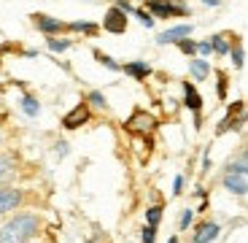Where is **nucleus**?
Returning <instances> with one entry per match:
<instances>
[{
    "instance_id": "1a4fd4ad",
    "label": "nucleus",
    "mask_w": 248,
    "mask_h": 243,
    "mask_svg": "<svg viewBox=\"0 0 248 243\" xmlns=\"http://www.w3.org/2000/svg\"><path fill=\"white\" fill-rule=\"evenodd\" d=\"M22 203V192L19 189H0V213H8Z\"/></svg>"
},
{
    "instance_id": "c756f323",
    "label": "nucleus",
    "mask_w": 248,
    "mask_h": 243,
    "mask_svg": "<svg viewBox=\"0 0 248 243\" xmlns=\"http://www.w3.org/2000/svg\"><path fill=\"white\" fill-rule=\"evenodd\" d=\"M202 3H205V6H211V8H213V6H218V0H202Z\"/></svg>"
},
{
    "instance_id": "7ed1b4c3",
    "label": "nucleus",
    "mask_w": 248,
    "mask_h": 243,
    "mask_svg": "<svg viewBox=\"0 0 248 243\" xmlns=\"http://www.w3.org/2000/svg\"><path fill=\"white\" fill-rule=\"evenodd\" d=\"M89 116H92V111H89V103H78V106H76L70 113H65V119H62V127H65V130H78V127H84V125L89 122Z\"/></svg>"
},
{
    "instance_id": "aec40b11",
    "label": "nucleus",
    "mask_w": 248,
    "mask_h": 243,
    "mask_svg": "<svg viewBox=\"0 0 248 243\" xmlns=\"http://www.w3.org/2000/svg\"><path fill=\"white\" fill-rule=\"evenodd\" d=\"M94 57H97L100 63L106 65L108 70H122V65L116 63V60H113V57H108V54H103V51H94Z\"/></svg>"
},
{
    "instance_id": "412c9836",
    "label": "nucleus",
    "mask_w": 248,
    "mask_h": 243,
    "mask_svg": "<svg viewBox=\"0 0 248 243\" xmlns=\"http://www.w3.org/2000/svg\"><path fill=\"white\" fill-rule=\"evenodd\" d=\"M87 103H89V106H94V108H108V103H106V95H103V92H89Z\"/></svg>"
},
{
    "instance_id": "6ab92c4d",
    "label": "nucleus",
    "mask_w": 248,
    "mask_h": 243,
    "mask_svg": "<svg viewBox=\"0 0 248 243\" xmlns=\"http://www.w3.org/2000/svg\"><path fill=\"white\" fill-rule=\"evenodd\" d=\"M159 222H162V206H151L149 211H146V225L156 227Z\"/></svg>"
},
{
    "instance_id": "2eb2a0df",
    "label": "nucleus",
    "mask_w": 248,
    "mask_h": 243,
    "mask_svg": "<svg viewBox=\"0 0 248 243\" xmlns=\"http://www.w3.org/2000/svg\"><path fill=\"white\" fill-rule=\"evenodd\" d=\"M22 111L27 113V116H38V111H41V106H38V100L30 97V95H25L22 97Z\"/></svg>"
},
{
    "instance_id": "b1692460",
    "label": "nucleus",
    "mask_w": 248,
    "mask_h": 243,
    "mask_svg": "<svg viewBox=\"0 0 248 243\" xmlns=\"http://www.w3.org/2000/svg\"><path fill=\"white\" fill-rule=\"evenodd\" d=\"M230 57H232V65H235V68H243V49H240V44L232 46Z\"/></svg>"
},
{
    "instance_id": "7c9ffc66",
    "label": "nucleus",
    "mask_w": 248,
    "mask_h": 243,
    "mask_svg": "<svg viewBox=\"0 0 248 243\" xmlns=\"http://www.w3.org/2000/svg\"><path fill=\"white\" fill-rule=\"evenodd\" d=\"M240 160H243V162H246V165H248V151H246V154H243V157H240Z\"/></svg>"
},
{
    "instance_id": "5701e85b",
    "label": "nucleus",
    "mask_w": 248,
    "mask_h": 243,
    "mask_svg": "<svg viewBox=\"0 0 248 243\" xmlns=\"http://www.w3.org/2000/svg\"><path fill=\"white\" fill-rule=\"evenodd\" d=\"M14 176V165L8 160H0V181H8Z\"/></svg>"
},
{
    "instance_id": "0eeeda50",
    "label": "nucleus",
    "mask_w": 248,
    "mask_h": 243,
    "mask_svg": "<svg viewBox=\"0 0 248 243\" xmlns=\"http://www.w3.org/2000/svg\"><path fill=\"white\" fill-rule=\"evenodd\" d=\"M184 106L189 108V111L194 113V119L200 122V111H202V97H200V92L194 89V84H189V81H184Z\"/></svg>"
},
{
    "instance_id": "6e6552de",
    "label": "nucleus",
    "mask_w": 248,
    "mask_h": 243,
    "mask_svg": "<svg viewBox=\"0 0 248 243\" xmlns=\"http://www.w3.org/2000/svg\"><path fill=\"white\" fill-rule=\"evenodd\" d=\"M218 232H221V227H218L216 222H202V225H197L192 241L194 243H213L218 238Z\"/></svg>"
},
{
    "instance_id": "423d86ee",
    "label": "nucleus",
    "mask_w": 248,
    "mask_h": 243,
    "mask_svg": "<svg viewBox=\"0 0 248 243\" xmlns=\"http://www.w3.org/2000/svg\"><path fill=\"white\" fill-rule=\"evenodd\" d=\"M192 30H194L192 25H173L170 30L159 32V38H156V41H159L162 46H168V44H178V41H184V38L192 35Z\"/></svg>"
},
{
    "instance_id": "f3484780",
    "label": "nucleus",
    "mask_w": 248,
    "mask_h": 243,
    "mask_svg": "<svg viewBox=\"0 0 248 243\" xmlns=\"http://www.w3.org/2000/svg\"><path fill=\"white\" fill-rule=\"evenodd\" d=\"M132 16H135L143 27H154V22H156V19L151 16V14L146 11V8H132Z\"/></svg>"
},
{
    "instance_id": "393cba45",
    "label": "nucleus",
    "mask_w": 248,
    "mask_h": 243,
    "mask_svg": "<svg viewBox=\"0 0 248 243\" xmlns=\"http://www.w3.org/2000/svg\"><path fill=\"white\" fill-rule=\"evenodd\" d=\"M140 235H143V243H154V241H156V227H149V225H146Z\"/></svg>"
},
{
    "instance_id": "cd10ccee",
    "label": "nucleus",
    "mask_w": 248,
    "mask_h": 243,
    "mask_svg": "<svg viewBox=\"0 0 248 243\" xmlns=\"http://www.w3.org/2000/svg\"><path fill=\"white\" fill-rule=\"evenodd\" d=\"M197 51H200V54H211V51H213V46H211V41H197Z\"/></svg>"
},
{
    "instance_id": "ddd939ff",
    "label": "nucleus",
    "mask_w": 248,
    "mask_h": 243,
    "mask_svg": "<svg viewBox=\"0 0 248 243\" xmlns=\"http://www.w3.org/2000/svg\"><path fill=\"white\" fill-rule=\"evenodd\" d=\"M138 125H143V130H151L154 127V116H149V113H143V111H138L132 119H127V130H138Z\"/></svg>"
},
{
    "instance_id": "c85d7f7f",
    "label": "nucleus",
    "mask_w": 248,
    "mask_h": 243,
    "mask_svg": "<svg viewBox=\"0 0 248 243\" xmlns=\"http://www.w3.org/2000/svg\"><path fill=\"white\" fill-rule=\"evenodd\" d=\"M181 189H184V176H175V181H173V194H181Z\"/></svg>"
},
{
    "instance_id": "39448f33",
    "label": "nucleus",
    "mask_w": 248,
    "mask_h": 243,
    "mask_svg": "<svg viewBox=\"0 0 248 243\" xmlns=\"http://www.w3.org/2000/svg\"><path fill=\"white\" fill-rule=\"evenodd\" d=\"M32 22H35V27L41 32H46V35L49 38H54L57 32H62L65 30V22H62V19H54V16H46V14H32Z\"/></svg>"
},
{
    "instance_id": "4468645a",
    "label": "nucleus",
    "mask_w": 248,
    "mask_h": 243,
    "mask_svg": "<svg viewBox=\"0 0 248 243\" xmlns=\"http://www.w3.org/2000/svg\"><path fill=\"white\" fill-rule=\"evenodd\" d=\"M189 73H192L197 81L208 79V73H211V63H205V60H192V63H189Z\"/></svg>"
},
{
    "instance_id": "bb28decb",
    "label": "nucleus",
    "mask_w": 248,
    "mask_h": 243,
    "mask_svg": "<svg viewBox=\"0 0 248 243\" xmlns=\"http://www.w3.org/2000/svg\"><path fill=\"white\" fill-rule=\"evenodd\" d=\"M227 84H230V81H227V76L224 73H218V97H227Z\"/></svg>"
},
{
    "instance_id": "f8f14e48",
    "label": "nucleus",
    "mask_w": 248,
    "mask_h": 243,
    "mask_svg": "<svg viewBox=\"0 0 248 243\" xmlns=\"http://www.w3.org/2000/svg\"><path fill=\"white\" fill-rule=\"evenodd\" d=\"M211 41V46H213V51L216 54H221V57H227L232 51V44H230V35H224V32H218V35H213V38H208Z\"/></svg>"
},
{
    "instance_id": "9b49d317",
    "label": "nucleus",
    "mask_w": 248,
    "mask_h": 243,
    "mask_svg": "<svg viewBox=\"0 0 248 243\" xmlns=\"http://www.w3.org/2000/svg\"><path fill=\"white\" fill-rule=\"evenodd\" d=\"M224 187L230 189L232 194H246L248 192V178L246 176H237V173H227L224 176Z\"/></svg>"
},
{
    "instance_id": "4be33fe9",
    "label": "nucleus",
    "mask_w": 248,
    "mask_h": 243,
    "mask_svg": "<svg viewBox=\"0 0 248 243\" xmlns=\"http://www.w3.org/2000/svg\"><path fill=\"white\" fill-rule=\"evenodd\" d=\"M178 49L184 51V54L192 57L194 51H197V41H192V38H184V41H178Z\"/></svg>"
},
{
    "instance_id": "f03ea898",
    "label": "nucleus",
    "mask_w": 248,
    "mask_h": 243,
    "mask_svg": "<svg viewBox=\"0 0 248 243\" xmlns=\"http://www.w3.org/2000/svg\"><path fill=\"white\" fill-rule=\"evenodd\" d=\"M146 11L154 19H175V16H189V6L178 0H146Z\"/></svg>"
},
{
    "instance_id": "dca6fc26",
    "label": "nucleus",
    "mask_w": 248,
    "mask_h": 243,
    "mask_svg": "<svg viewBox=\"0 0 248 243\" xmlns=\"http://www.w3.org/2000/svg\"><path fill=\"white\" fill-rule=\"evenodd\" d=\"M68 30H76V32H87V35H94V32H97V25H94V22H70Z\"/></svg>"
},
{
    "instance_id": "9d476101",
    "label": "nucleus",
    "mask_w": 248,
    "mask_h": 243,
    "mask_svg": "<svg viewBox=\"0 0 248 243\" xmlns=\"http://www.w3.org/2000/svg\"><path fill=\"white\" fill-rule=\"evenodd\" d=\"M122 70L127 76H132V79H138V81H143V79H149V76H151V65L143 63V60H135V63L122 65Z\"/></svg>"
},
{
    "instance_id": "20e7f679",
    "label": "nucleus",
    "mask_w": 248,
    "mask_h": 243,
    "mask_svg": "<svg viewBox=\"0 0 248 243\" xmlns=\"http://www.w3.org/2000/svg\"><path fill=\"white\" fill-rule=\"evenodd\" d=\"M127 22H130V19H127V14L122 11V8H108L106 11V19H103V27H106L108 32H113V35H122L124 30H127Z\"/></svg>"
},
{
    "instance_id": "a878e982",
    "label": "nucleus",
    "mask_w": 248,
    "mask_h": 243,
    "mask_svg": "<svg viewBox=\"0 0 248 243\" xmlns=\"http://www.w3.org/2000/svg\"><path fill=\"white\" fill-rule=\"evenodd\" d=\"M192 219H194V211H184V213H181V222H178V227H181V230H186V227L192 225Z\"/></svg>"
},
{
    "instance_id": "f257e3e1",
    "label": "nucleus",
    "mask_w": 248,
    "mask_h": 243,
    "mask_svg": "<svg viewBox=\"0 0 248 243\" xmlns=\"http://www.w3.org/2000/svg\"><path fill=\"white\" fill-rule=\"evenodd\" d=\"M35 232H38L35 213H19L8 225L0 227V243H27Z\"/></svg>"
},
{
    "instance_id": "2f4dec72",
    "label": "nucleus",
    "mask_w": 248,
    "mask_h": 243,
    "mask_svg": "<svg viewBox=\"0 0 248 243\" xmlns=\"http://www.w3.org/2000/svg\"><path fill=\"white\" fill-rule=\"evenodd\" d=\"M168 243H178V238H175V235H173V238H170V241H168Z\"/></svg>"
},
{
    "instance_id": "a211bd4d",
    "label": "nucleus",
    "mask_w": 248,
    "mask_h": 243,
    "mask_svg": "<svg viewBox=\"0 0 248 243\" xmlns=\"http://www.w3.org/2000/svg\"><path fill=\"white\" fill-rule=\"evenodd\" d=\"M46 44H49V49L51 51H68L70 46H73V41H68V38H49V41H46Z\"/></svg>"
}]
</instances>
